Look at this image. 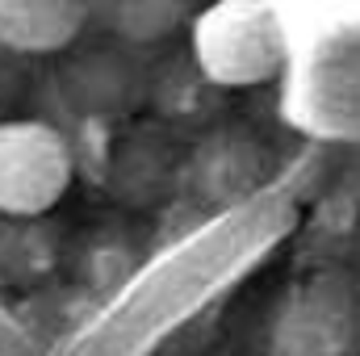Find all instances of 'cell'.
I'll return each instance as SVG.
<instances>
[{
	"mask_svg": "<svg viewBox=\"0 0 360 356\" xmlns=\"http://www.w3.org/2000/svg\"><path fill=\"white\" fill-rule=\"evenodd\" d=\"M89 0H0V51L59 55L89 25Z\"/></svg>",
	"mask_w": 360,
	"mask_h": 356,
	"instance_id": "4",
	"label": "cell"
},
{
	"mask_svg": "<svg viewBox=\"0 0 360 356\" xmlns=\"http://www.w3.org/2000/svg\"><path fill=\"white\" fill-rule=\"evenodd\" d=\"M193 172L210 201H226V197L252 189V180L260 177V160H256L252 143H243V134H218L214 143L201 147Z\"/></svg>",
	"mask_w": 360,
	"mask_h": 356,
	"instance_id": "5",
	"label": "cell"
},
{
	"mask_svg": "<svg viewBox=\"0 0 360 356\" xmlns=\"http://www.w3.org/2000/svg\"><path fill=\"white\" fill-rule=\"evenodd\" d=\"M76 180V155L59 126L42 117L0 122V218L51 214Z\"/></svg>",
	"mask_w": 360,
	"mask_h": 356,
	"instance_id": "2",
	"label": "cell"
},
{
	"mask_svg": "<svg viewBox=\"0 0 360 356\" xmlns=\"http://www.w3.org/2000/svg\"><path fill=\"white\" fill-rule=\"evenodd\" d=\"M276 356H360V289L344 276L306 281L276 319Z\"/></svg>",
	"mask_w": 360,
	"mask_h": 356,
	"instance_id": "3",
	"label": "cell"
},
{
	"mask_svg": "<svg viewBox=\"0 0 360 356\" xmlns=\"http://www.w3.org/2000/svg\"><path fill=\"white\" fill-rule=\"evenodd\" d=\"M105 25L122 42H160L193 21V0H105Z\"/></svg>",
	"mask_w": 360,
	"mask_h": 356,
	"instance_id": "6",
	"label": "cell"
},
{
	"mask_svg": "<svg viewBox=\"0 0 360 356\" xmlns=\"http://www.w3.org/2000/svg\"><path fill=\"white\" fill-rule=\"evenodd\" d=\"M193 68L214 89H256L285 72L289 34L269 0H210L188 21Z\"/></svg>",
	"mask_w": 360,
	"mask_h": 356,
	"instance_id": "1",
	"label": "cell"
}]
</instances>
